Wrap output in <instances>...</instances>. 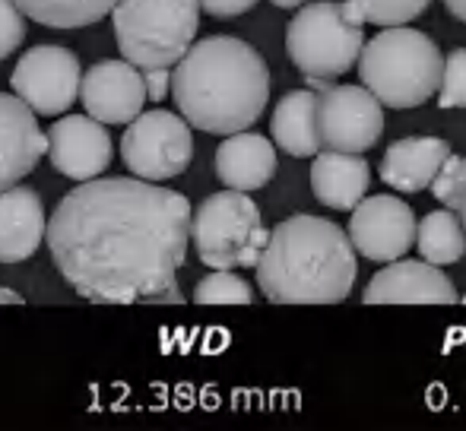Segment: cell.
<instances>
[{"mask_svg":"<svg viewBox=\"0 0 466 431\" xmlns=\"http://www.w3.org/2000/svg\"><path fill=\"white\" fill-rule=\"evenodd\" d=\"M45 238L61 276L86 302H149L178 279L190 204L156 181L98 175L57 204Z\"/></svg>","mask_w":466,"mask_h":431,"instance_id":"1","label":"cell"},{"mask_svg":"<svg viewBox=\"0 0 466 431\" xmlns=\"http://www.w3.org/2000/svg\"><path fill=\"white\" fill-rule=\"evenodd\" d=\"M172 99L181 117L203 134L248 130L270 99V70L245 38L209 35L194 42L172 67Z\"/></svg>","mask_w":466,"mask_h":431,"instance_id":"2","label":"cell"},{"mask_svg":"<svg viewBox=\"0 0 466 431\" xmlns=\"http://www.w3.org/2000/svg\"><path fill=\"white\" fill-rule=\"evenodd\" d=\"M258 286L273 305H337L356 286V247L350 235L320 216H289L260 251Z\"/></svg>","mask_w":466,"mask_h":431,"instance_id":"3","label":"cell"},{"mask_svg":"<svg viewBox=\"0 0 466 431\" xmlns=\"http://www.w3.org/2000/svg\"><path fill=\"white\" fill-rule=\"evenodd\" d=\"M362 86L387 108L425 105L438 93L444 55L425 32L387 25L359 51Z\"/></svg>","mask_w":466,"mask_h":431,"instance_id":"4","label":"cell"},{"mask_svg":"<svg viewBox=\"0 0 466 431\" xmlns=\"http://www.w3.org/2000/svg\"><path fill=\"white\" fill-rule=\"evenodd\" d=\"M111 23L124 61L140 70L175 67L200 29V0H117Z\"/></svg>","mask_w":466,"mask_h":431,"instance_id":"5","label":"cell"},{"mask_svg":"<svg viewBox=\"0 0 466 431\" xmlns=\"http://www.w3.org/2000/svg\"><path fill=\"white\" fill-rule=\"evenodd\" d=\"M365 25L339 0L301 4L286 25V55L305 80H337L356 67Z\"/></svg>","mask_w":466,"mask_h":431,"instance_id":"6","label":"cell"},{"mask_svg":"<svg viewBox=\"0 0 466 431\" xmlns=\"http://www.w3.org/2000/svg\"><path fill=\"white\" fill-rule=\"evenodd\" d=\"M190 241L197 257L213 270L254 266L267 245L260 206L245 191L232 187L209 194L197 210H190Z\"/></svg>","mask_w":466,"mask_h":431,"instance_id":"7","label":"cell"},{"mask_svg":"<svg viewBox=\"0 0 466 431\" xmlns=\"http://www.w3.org/2000/svg\"><path fill=\"white\" fill-rule=\"evenodd\" d=\"M121 159L130 175L143 181H172L187 172L194 159L190 124L172 111H140L121 136Z\"/></svg>","mask_w":466,"mask_h":431,"instance_id":"8","label":"cell"},{"mask_svg":"<svg viewBox=\"0 0 466 431\" xmlns=\"http://www.w3.org/2000/svg\"><path fill=\"white\" fill-rule=\"evenodd\" d=\"M80 61L61 45H35L16 61L10 89L35 115H64L80 99Z\"/></svg>","mask_w":466,"mask_h":431,"instance_id":"9","label":"cell"},{"mask_svg":"<svg viewBox=\"0 0 466 431\" xmlns=\"http://www.w3.org/2000/svg\"><path fill=\"white\" fill-rule=\"evenodd\" d=\"M384 134V105L365 86H324L318 93V136L324 149L369 153Z\"/></svg>","mask_w":466,"mask_h":431,"instance_id":"10","label":"cell"},{"mask_svg":"<svg viewBox=\"0 0 466 431\" xmlns=\"http://www.w3.org/2000/svg\"><path fill=\"white\" fill-rule=\"evenodd\" d=\"M350 241L362 257L374 260V264H390V260L410 254L412 241H416V216H412L410 204L390 197V194L362 197L352 206Z\"/></svg>","mask_w":466,"mask_h":431,"instance_id":"11","label":"cell"},{"mask_svg":"<svg viewBox=\"0 0 466 431\" xmlns=\"http://www.w3.org/2000/svg\"><path fill=\"white\" fill-rule=\"evenodd\" d=\"M48 159L55 172L70 181H93L111 165V134L108 124L89 115H64L48 127Z\"/></svg>","mask_w":466,"mask_h":431,"instance_id":"12","label":"cell"},{"mask_svg":"<svg viewBox=\"0 0 466 431\" xmlns=\"http://www.w3.org/2000/svg\"><path fill=\"white\" fill-rule=\"evenodd\" d=\"M80 99L102 124H130L147 105L143 70L130 61H98L80 76Z\"/></svg>","mask_w":466,"mask_h":431,"instance_id":"13","label":"cell"},{"mask_svg":"<svg viewBox=\"0 0 466 431\" xmlns=\"http://www.w3.org/2000/svg\"><path fill=\"white\" fill-rule=\"evenodd\" d=\"M365 305H454L457 289L441 266L429 260H390L374 273L362 296Z\"/></svg>","mask_w":466,"mask_h":431,"instance_id":"14","label":"cell"},{"mask_svg":"<svg viewBox=\"0 0 466 431\" xmlns=\"http://www.w3.org/2000/svg\"><path fill=\"white\" fill-rule=\"evenodd\" d=\"M48 153V136L38 127L35 111L13 93H0V191L13 187Z\"/></svg>","mask_w":466,"mask_h":431,"instance_id":"15","label":"cell"},{"mask_svg":"<svg viewBox=\"0 0 466 431\" xmlns=\"http://www.w3.org/2000/svg\"><path fill=\"white\" fill-rule=\"evenodd\" d=\"M48 228L45 204L32 187L0 191V264H23L38 251Z\"/></svg>","mask_w":466,"mask_h":431,"instance_id":"16","label":"cell"},{"mask_svg":"<svg viewBox=\"0 0 466 431\" xmlns=\"http://www.w3.org/2000/svg\"><path fill=\"white\" fill-rule=\"evenodd\" d=\"M277 175V146L264 134L238 130L216 149V178L232 191H260Z\"/></svg>","mask_w":466,"mask_h":431,"instance_id":"17","label":"cell"},{"mask_svg":"<svg viewBox=\"0 0 466 431\" xmlns=\"http://www.w3.org/2000/svg\"><path fill=\"white\" fill-rule=\"evenodd\" d=\"M448 155L451 146L441 136H403L387 146L380 159V181L393 191L419 194L431 185Z\"/></svg>","mask_w":466,"mask_h":431,"instance_id":"18","label":"cell"},{"mask_svg":"<svg viewBox=\"0 0 466 431\" xmlns=\"http://www.w3.org/2000/svg\"><path fill=\"white\" fill-rule=\"evenodd\" d=\"M371 165L362 159V153H337L324 149L314 153L311 165V191L330 210H352L359 200L369 194Z\"/></svg>","mask_w":466,"mask_h":431,"instance_id":"19","label":"cell"},{"mask_svg":"<svg viewBox=\"0 0 466 431\" xmlns=\"http://www.w3.org/2000/svg\"><path fill=\"white\" fill-rule=\"evenodd\" d=\"M273 143L292 159H311L320 149L318 136V93L299 89L279 99L270 117Z\"/></svg>","mask_w":466,"mask_h":431,"instance_id":"20","label":"cell"},{"mask_svg":"<svg viewBox=\"0 0 466 431\" xmlns=\"http://www.w3.org/2000/svg\"><path fill=\"white\" fill-rule=\"evenodd\" d=\"M422 260L435 266H448L466 254V232L461 226V216L454 210H435L422 216V222L416 226V241Z\"/></svg>","mask_w":466,"mask_h":431,"instance_id":"21","label":"cell"},{"mask_svg":"<svg viewBox=\"0 0 466 431\" xmlns=\"http://www.w3.org/2000/svg\"><path fill=\"white\" fill-rule=\"evenodd\" d=\"M23 16L48 29H83L105 19L117 0H13Z\"/></svg>","mask_w":466,"mask_h":431,"instance_id":"22","label":"cell"},{"mask_svg":"<svg viewBox=\"0 0 466 431\" xmlns=\"http://www.w3.org/2000/svg\"><path fill=\"white\" fill-rule=\"evenodd\" d=\"M197 305H251L254 292L235 270H213L194 289Z\"/></svg>","mask_w":466,"mask_h":431,"instance_id":"23","label":"cell"},{"mask_svg":"<svg viewBox=\"0 0 466 431\" xmlns=\"http://www.w3.org/2000/svg\"><path fill=\"white\" fill-rule=\"evenodd\" d=\"M365 23L374 25H406L416 16H422L431 6V0H350Z\"/></svg>","mask_w":466,"mask_h":431,"instance_id":"24","label":"cell"},{"mask_svg":"<svg viewBox=\"0 0 466 431\" xmlns=\"http://www.w3.org/2000/svg\"><path fill=\"white\" fill-rule=\"evenodd\" d=\"M431 194L435 200L444 206V210H454L461 206V197L466 194V155H454L451 153L448 159L441 162L438 175L431 178Z\"/></svg>","mask_w":466,"mask_h":431,"instance_id":"25","label":"cell"},{"mask_svg":"<svg viewBox=\"0 0 466 431\" xmlns=\"http://www.w3.org/2000/svg\"><path fill=\"white\" fill-rule=\"evenodd\" d=\"M438 105L466 108V48H457L448 55L441 67V83H438Z\"/></svg>","mask_w":466,"mask_h":431,"instance_id":"26","label":"cell"},{"mask_svg":"<svg viewBox=\"0 0 466 431\" xmlns=\"http://www.w3.org/2000/svg\"><path fill=\"white\" fill-rule=\"evenodd\" d=\"M25 38V16L13 0H0V61L10 57Z\"/></svg>","mask_w":466,"mask_h":431,"instance_id":"27","label":"cell"},{"mask_svg":"<svg viewBox=\"0 0 466 431\" xmlns=\"http://www.w3.org/2000/svg\"><path fill=\"white\" fill-rule=\"evenodd\" d=\"M143 86H147V102H162L172 89V67L143 70Z\"/></svg>","mask_w":466,"mask_h":431,"instance_id":"28","label":"cell"},{"mask_svg":"<svg viewBox=\"0 0 466 431\" xmlns=\"http://www.w3.org/2000/svg\"><path fill=\"white\" fill-rule=\"evenodd\" d=\"M251 6H258V0H200V10L216 19H235Z\"/></svg>","mask_w":466,"mask_h":431,"instance_id":"29","label":"cell"},{"mask_svg":"<svg viewBox=\"0 0 466 431\" xmlns=\"http://www.w3.org/2000/svg\"><path fill=\"white\" fill-rule=\"evenodd\" d=\"M444 6H448L451 16L461 19V23H466V0H444Z\"/></svg>","mask_w":466,"mask_h":431,"instance_id":"30","label":"cell"},{"mask_svg":"<svg viewBox=\"0 0 466 431\" xmlns=\"http://www.w3.org/2000/svg\"><path fill=\"white\" fill-rule=\"evenodd\" d=\"M0 305H25V302H23V296H19V292L0 289Z\"/></svg>","mask_w":466,"mask_h":431,"instance_id":"31","label":"cell"},{"mask_svg":"<svg viewBox=\"0 0 466 431\" xmlns=\"http://www.w3.org/2000/svg\"><path fill=\"white\" fill-rule=\"evenodd\" d=\"M273 4H277L279 10H299V6L305 4V0H273Z\"/></svg>","mask_w":466,"mask_h":431,"instance_id":"32","label":"cell"},{"mask_svg":"<svg viewBox=\"0 0 466 431\" xmlns=\"http://www.w3.org/2000/svg\"><path fill=\"white\" fill-rule=\"evenodd\" d=\"M457 216H461V226H463V232H466V194L461 197V206H457Z\"/></svg>","mask_w":466,"mask_h":431,"instance_id":"33","label":"cell"},{"mask_svg":"<svg viewBox=\"0 0 466 431\" xmlns=\"http://www.w3.org/2000/svg\"><path fill=\"white\" fill-rule=\"evenodd\" d=\"M463 305H466V296H463Z\"/></svg>","mask_w":466,"mask_h":431,"instance_id":"34","label":"cell"}]
</instances>
